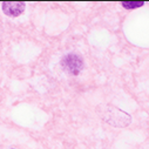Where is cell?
Here are the masks:
<instances>
[{
	"mask_svg": "<svg viewBox=\"0 0 149 149\" xmlns=\"http://www.w3.org/2000/svg\"><path fill=\"white\" fill-rule=\"evenodd\" d=\"M122 6L127 10H134V8H137V7H141L144 3L143 1H122L121 3Z\"/></svg>",
	"mask_w": 149,
	"mask_h": 149,
	"instance_id": "3",
	"label": "cell"
},
{
	"mask_svg": "<svg viewBox=\"0 0 149 149\" xmlns=\"http://www.w3.org/2000/svg\"><path fill=\"white\" fill-rule=\"evenodd\" d=\"M25 10L24 1H5L3 3V11L8 17H19Z\"/></svg>",
	"mask_w": 149,
	"mask_h": 149,
	"instance_id": "2",
	"label": "cell"
},
{
	"mask_svg": "<svg viewBox=\"0 0 149 149\" xmlns=\"http://www.w3.org/2000/svg\"><path fill=\"white\" fill-rule=\"evenodd\" d=\"M61 66L63 70L68 72L72 75H78L84 67V61L78 54L69 53L61 59Z\"/></svg>",
	"mask_w": 149,
	"mask_h": 149,
	"instance_id": "1",
	"label": "cell"
}]
</instances>
